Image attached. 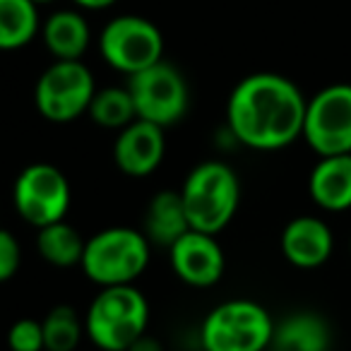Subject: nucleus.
<instances>
[{"mask_svg":"<svg viewBox=\"0 0 351 351\" xmlns=\"http://www.w3.org/2000/svg\"><path fill=\"white\" fill-rule=\"evenodd\" d=\"M12 202L22 219L34 229L63 221L70 212L73 191L60 169L36 161L20 171L12 186Z\"/></svg>","mask_w":351,"mask_h":351,"instance_id":"nucleus-7","label":"nucleus"},{"mask_svg":"<svg viewBox=\"0 0 351 351\" xmlns=\"http://www.w3.org/2000/svg\"><path fill=\"white\" fill-rule=\"evenodd\" d=\"M128 89H130L137 118L154 123L164 130L181 121L191 106L186 80L166 60L130 75Z\"/></svg>","mask_w":351,"mask_h":351,"instance_id":"nucleus-6","label":"nucleus"},{"mask_svg":"<svg viewBox=\"0 0 351 351\" xmlns=\"http://www.w3.org/2000/svg\"><path fill=\"white\" fill-rule=\"evenodd\" d=\"M41 327H44L46 351H75L82 341V335H87L84 320L73 306H65V303L51 308L41 320Z\"/></svg>","mask_w":351,"mask_h":351,"instance_id":"nucleus-21","label":"nucleus"},{"mask_svg":"<svg viewBox=\"0 0 351 351\" xmlns=\"http://www.w3.org/2000/svg\"><path fill=\"white\" fill-rule=\"evenodd\" d=\"M84 243L87 241L82 239L77 229L68 221H53L49 226H41L39 236H36V248H39V255L46 260L49 265L60 269L75 267V265L82 263L84 255Z\"/></svg>","mask_w":351,"mask_h":351,"instance_id":"nucleus-18","label":"nucleus"},{"mask_svg":"<svg viewBox=\"0 0 351 351\" xmlns=\"http://www.w3.org/2000/svg\"><path fill=\"white\" fill-rule=\"evenodd\" d=\"M191 229L217 236L231 224L241 202V183L236 171L224 161H200L181 186Z\"/></svg>","mask_w":351,"mask_h":351,"instance_id":"nucleus-2","label":"nucleus"},{"mask_svg":"<svg viewBox=\"0 0 351 351\" xmlns=\"http://www.w3.org/2000/svg\"><path fill=\"white\" fill-rule=\"evenodd\" d=\"M308 99L289 77L255 73L234 87L226 104L229 130L248 149L277 152L303 135Z\"/></svg>","mask_w":351,"mask_h":351,"instance_id":"nucleus-1","label":"nucleus"},{"mask_svg":"<svg viewBox=\"0 0 351 351\" xmlns=\"http://www.w3.org/2000/svg\"><path fill=\"white\" fill-rule=\"evenodd\" d=\"M164 128L140 118L118 130V137L113 142V161L123 173L132 178H145L154 173L164 161Z\"/></svg>","mask_w":351,"mask_h":351,"instance_id":"nucleus-12","label":"nucleus"},{"mask_svg":"<svg viewBox=\"0 0 351 351\" xmlns=\"http://www.w3.org/2000/svg\"><path fill=\"white\" fill-rule=\"evenodd\" d=\"M149 239L130 226H111L84 243L82 267L84 277L99 287L135 284L149 265Z\"/></svg>","mask_w":351,"mask_h":351,"instance_id":"nucleus-4","label":"nucleus"},{"mask_svg":"<svg viewBox=\"0 0 351 351\" xmlns=\"http://www.w3.org/2000/svg\"><path fill=\"white\" fill-rule=\"evenodd\" d=\"M8 349L10 351H46L41 320L22 317V320L12 322L10 330H8Z\"/></svg>","mask_w":351,"mask_h":351,"instance_id":"nucleus-22","label":"nucleus"},{"mask_svg":"<svg viewBox=\"0 0 351 351\" xmlns=\"http://www.w3.org/2000/svg\"><path fill=\"white\" fill-rule=\"evenodd\" d=\"M272 344L279 351H327L330 327L315 313H293L274 327Z\"/></svg>","mask_w":351,"mask_h":351,"instance_id":"nucleus-17","label":"nucleus"},{"mask_svg":"<svg viewBox=\"0 0 351 351\" xmlns=\"http://www.w3.org/2000/svg\"><path fill=\"white\" fill-rule=\"evenodd\" d=\"M349 248H351V241H349Z\"/></svg>","mask_w":351,"mask_h":351,"instance_id":"nucleus-28","label":"nucleus"},{"mask_svg":"<svg viewBox=\"0 0 351 351\" xmlns=\"http://www.w3.org/2000/svg\"><path fill=\"white\" fill-rule=\"evenodd\" d=\"M171 267L183 284L195 289L215 287L226 269V258L219 241L212 234L191 229L169 248Z\"/></svg>","mask_w":351,"mask_h":351,"instance_id":"nucleus-11","label":"nucleus"},{"mask_svg":"<svg viewBox=\"0 0 351 351\" xmlns=\"http://www.w3.org/2000/svg\"><path fill=\"white\" fill-rule=\"evenodd\" d=\"M274 320L267 308L248 298L219 303L200 327L205 351H265L274 341Z\"/></svg>","mask_w":351,"mask_h":351,"instance_id":"nucleus-5","label":"nucleus"},{"mask_svg":"<svg viewBox=\"0 0 351 351\" xmlns=\"http://www.w3.org/2000/svg\"><path fill=\"white\" fill-rule=\"evenodd\" d=\"M301 137L317 156L351 154V84H327L308 99Z\"/></svg>","mask_w":351,"mask_h":351,"instance_id":"nucleus-9","label":"nucleus"},{"mask_svg":"<svg viewBox=\"0 0 351 351\" xmlns=\"http://www.w3.org/2000/svg\"><path fill=\"white\" fill-rule=\"evenodd\" d=\"M39 5L32 0H0V51L27 46L39 32Z\"/></svg>","mask_w":351,"mask_h":351,"instance_id":"nucleus-19","label":"nucleus"},{"mask_svg":"<svg viewBox=\"0 0 351 351\" xmlns=\"http://www.w3.org/2000/svg\"><path fill=\"white\" fill-rule=\"evenodd\" d=\"M188 231H191V221H188L181 193H156L145 210V229H142V234L149 239V243L161 245V248H171Z\"/></svg>","mask_w":351,"mask_h":351,"instance_id":"nucleus-15","label":"nucleus"},{"mask_svg":"<svg viewBox=\"0 0 351 351\" xmlns=\"http://www.w3.org/2000/svg\"><path fill=\"white\" fill-rule=\"evenodd\" d=\"M101 58L128 77L159 63L164 53V36L149 20L123 15L111 20L99 36Z\"/></svg>","mask_w":351,"mask_h":351,"instance_id":"nucleus-10","label":"nucleus"},{"mask_svg":"<svg viewBox=\"0 0 351 351\" xmlns=\"http://www.w3.org/2000/svg\"><path fill=\"white\" fill-rule=\"evenodd\" d=\"M22 265V248L15 234L0 226V284L10 282Z\"/></svg>","mask_w":351,"mask_h":351,"instance_id":"nucleus-23","label":"nucleus"},{"mask_svg":"<svg viewBox=\"0 0 351 351\" xmlns=\"http://www.w3.org/2000/svg\"><path fill=\"white\" fill-rule=\"evenodd\" d=\"M75 3L82 5V8H87V10H104V8L113 5L116 0H75Z\"/></svg>","mask_w":351,"mask_h":351,"instance_id":"nucleus-25","label":"nucleus"},{"mask_svg":"<svg viewBox=\"0 0 351 351\" xmlns=\"http://www.w3.org/2000/svg\"><path fill=\"white\" fill-rule=\"evenodd\" d=\"M279 245H282V255L287 258V263H291L293 267L315 269L332 258L335 234L325 219L303 215L284 226Z\"/></svg>","mask_w":351,"mask_h":351,"instance_id":"nucleus-13","label":"nucleus"},{"mask_svg":"<svg viewBox=\"0 0 351 351\" xmlns=\"http://www.w3.org/2000/svg\"><path fill=\"white\" fill-rule=\"evenodd\" d=\"M197 351H205V349H202V346H200V349H197Z\"/></svg>","mask_w":351,"mask_h":351,"instance_id":"nucleus-27","label":"nucleus"},{"mask_svg":"<svg viewBox=\"0 0 351 351\" xmlns=\"http://www.w3.org/2000/svg\"><path fill=\"white\" fill-rule=\"evenodd\" d=\"M87 113L99 128H106V130H123L137 118L128 87L97 89Z\"/></svg>","mask_w":351,"mask_h":351,"instance_id":"nucleus-20","label":"nucleus"},{"mask_svg":"<svg viewBox=\"0 0 351 351\" xmlns=\"http://www.w3.org/2000/svg\"><path fill=\"white\" fill-rule=\"evenodd\" d=\"M147 327L149 303L135 284L104 287L84 315V332L101 351H128Z\"/></svg>","mask_w":351,"mask_h":351,"instance_id":"nucleus-3","label":"nucleus"},{"mask_svg":"<svg viewBox=\"0 0 351 351\" xmlns=\"http://www.w3.org/2000/svg\"><path fill=\"white\" fill-rule=\"evenodd\" d=\"M308 193L325 212L351 210V154L320 156L308 176Z\"/></svg>","mask_w":351,"mask_h":351,"instance_id":"nucleus-14","label":"nucleus"},{"mask_svg":"<svg viewBox=\"0 0 351 351\" xmlns=\"http://www.w3.org/2000/svg\"><path fill=\"white\" fill-rule=\"evenodd\" d=\"M128 351H164V346H161V341L156 339V337H152L145 332V335L137 337V339L128 346Z\"/></svg>","mask_w":351,"mask_h":351,"instance_id":"nucleus-24","label":"nucleus"},{"mask_svg":"<svg viewBox=\"0 0 351 351\" xmlns=\"http://www.w3.org/2000/svg\"><path fill=\"white\" fill-rule=\"evenodd\" d=\"M44 44L56 60H80L89 46V25L80 12L60 10L46 20Z\"/></svg>","mask_w":351,"mask_h":351,"instance_id":"nucleus-16","label":"nucleus"},{"mask_svg":"<svg viewBox=\"0 0 351 351\" xmlns=\"http://www.w3.org/2000/svg\"><path fill=\"white\" fill-rule=\"evenodd\" d=\"M34 5H44V3H53V0H32Z\"/></svg>","mask_w":351,"mask_h":351,"instance_id":"nucleus-26","label":"nucleus"},{"mask_svg":"<svg viewBox=\"0 0 351 351\" xmlns=\"http://www.w3.org/2000/svg\"><path fill=\"white\" fill-rule=\"evenodd\" d=\"M97 82L82 60H56L41 73L34 104L51 123H70L89 111Z\"/></svg>","mask_w":351,"mask_h":351,"instance_id":"nucleus-8","label":"nucleus"}]
</instances>
